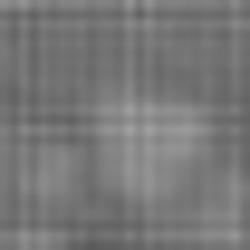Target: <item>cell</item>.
Returning <instances> with one entry per match:
<instances>
[{"mask_svg": "<svg viewBox=\"0 0 250 250\" xmlns=\"http://www.w3.org/2000/svg\"><path fill=\"white\" fill-rule=\"evenodd\" d=\"M0 250H67L58 231H0Z\"/></svg>", "mask_w": 250, "mask_h": 250, "instance_id": "2", "label": "cell"}, {"mask_svg": "<svg viewBox=\"0 0 250 250\" xmlns=\"http://www.w3.org/2000/svg\"><path fill=\"white\" fill-rule=\"evenodd\" d=\"M0 10H39V0H0Z\"/></svg>", "mask_w": 250, "mask_h": 250, "instance_id": "3", "label": "cell"}, {"mask_svg": "<svg viewBox=\"0 0 250 250\" xmlns=\"http://www.w3.org/2000/svg\"><path fill=\"white\" fill-rule=\"evenodd\" d=\"M87 154L125 202H173L212 164V116L183 87H106L87 116Z\"/></svg>", "mask_w": 250, "mask_h": 250, "instance_id": "1", "label": "cell"}, {"mask_svg": "<svg viewBox=\"0 0 250 250\" xmlns=\"http://www.w3.org/2000/svg\"><path fill=\"white\" fill-rule=\"evenodd\" d=\"M241 39H250V20H241Z\"/></svg>", "mask_w": 250, "mask_h": 250, "instance_id": "4", "label": "cell"}]
</instances>
